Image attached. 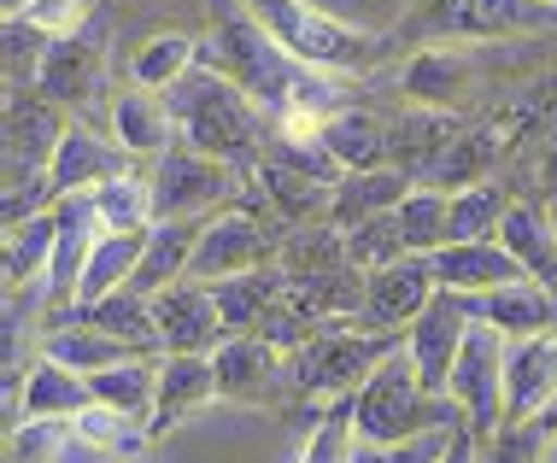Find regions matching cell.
Returning <instances> with one entry per match:
<instances>
[{
    "label": "cell",
    "instance_id": "cell-9",
    "mask_svg": "<svg viewBox=\"0 0 557 463\" xmlns=\"http://www.w3.org/2000/svg\"><path fill=\"white\" fill-rule=\"evenodd\" d=\"M557 24V0H423V36H522Z\"/></svg>",
    "mask_w": 557,
    "mask_h": 463
},
{
    "label": "cell",
    "instance_id": "cell-23",
    "mask_svg": "<svg viewBox=\"0 0 557 463\" xmlns=\"http://www.w3.org/2000/svg\"><path fill=\"white\" fill-rule=\"evenodd\" d=\"M112 136L124 153H171V147H183V129H176L171 107H164V95L153 88H124V95L112 100Z\"/></svg>",
    "mask_w": 557,
    "mask_h": 463
},
{
    "label": "cell",
    "instance_id": "cell-34",
    "mask_svg": "<svg viewBox=\"0 0 557 463\" xmlns=\"http://www.w3.org/2000/svg\"><path fill=\"white\" fill-rule=\"evenodd\" d=\"M399 235H405V252L417 259H434L441 247H451V193L446 188H411L405 205L394 212Z\"/></svg>",
    "mask_w": 557,
    "mask_h": 463
},
{
    "label": "cell",
    "instance_id": "cell-5",
    "mask_svg": "<svg viewBox=\"0 0 557 463\" xmlns=\"http://www.w3.org/2000/svg\"><path fill=\"white\" fill-rule=\"evenodd\" d=\"M399 347H405V335L341 323V328L311 335L299 352H288V376H294L299 393H311V399H341V393H358Z\"/></svg>",
    "mask_w": 557,
    "mask_h": 463
},
{
    "label": "cell",
    "instance_id": "cell-28",
    "mask_svg": "<svg viewBox=\"0 0 557 463\" xmlns=\"http://www.w3.org/2000/svg\"><path fill=\"white\" fill-rule=\"evenodd\" d=\"M282 288H288V271L282 264H264V271H247V276H230L218 281V311H223V328L235 335H259V323L270 317V305L282 300Z\"/></svg>",
    "mask_w": 557,
    "mask_h": 463
},
{
    "label": "cell",
    "instance_id": "cell-22",
    "mask_svg": "<svg viewBox=\"0 0 557 463\" xmlns=\"http://www.w3.org/2000/svg\"><path fill=\"white\" fill-rule=\"evenodd\" d=\"M218 393V364L212 358H164L159 364V399H153V435H171L183 428L194 411H206Z\"/></svg>",
    "mask_w": 557,
    "mask_h": 463
},
{
    "label": "cell",
    "instance_id": "cell-39",
    "mask_svg": "<svg viewBox=\"0 0 557 463\" xmlns=\"http://www.w3.org/2000/svg\"><path fill=\"white\" fill-rule=\"evenodd\" d=\"M505 212H510V200L493 183L458 188V193H451V247H463V241H499Z\"/></svg>",
    "mask_w": 557,
    "mask_h": 463
},
{
    "label": "cell",
    "instance_id": "cell-24",
    "mask_svg": "<svg viewBox=\"0 0 557 463\" xmlns=\"http://www.w3.org/2000/svg\"><path fill=\"white\" fill-rule=\"evenodd\" d=\"M405 193H411V176L394 171V164H382V171H352L335 183L329 223H335V229H358V223H370V217H394L405 205Z\"/></svg>",
    "mask_w": 557,
    "mask_h": 463
},
{
    "label": "cell",
    "instance_id": "cell-36",
    "mask_svg": "<svg viewBox=\"0 0 557 463\" xmlns=\"http://www.w3.org/2000/svg\"><path fill=\"white\" fill-rule=\"evenodd\" d=\"M194 65H200V41H194V36H176V29H171V36H153V41H141V48H135L129 83L164 95V88H176Z\"/></svg>",
    "mask_w": 557,
    "mask_h": 463
},
{
    "label": "cell",
    "instance_id": "cell-25",
    "mask_svg": "<svg viewBox=\"0 0 557 463\" xmlns=\"http://www.w3.org/2000/svg\"><path fill=\"white\" fill-rule=\"evenodd\" d=\"M88 405H95V387H88L77 370L53 364L48 352L29 364L24 376V393H18V416H12V428L18 423H36V416H83Z\"/></svg>",
    "mask_w": 557,
    "mask_h": 463
},
{
    "label": "cell",
    "instance_id": "cell-32",
    "mask_svg": "<svg viewBox=\"0 0 557 463\" xmlns=\"http://www.w3.org/2000/svg\"><path fill=\"white\" fill-rule=\"evenodd\" d=\"M53 247H59V217L53 212L12 223L7 229V293H24V288H36V281H48Z\"/></svg>",
    "mask_w": 557,
    "mask_h": 463
},
{
    "label": "cell",
    "instance_id": "cell-38",
    "mask_svg": "<svg viewBox=\"0 0 557 463\" xmlns=\"http://www.w3.org/2000/svg\"><path fill=\"white\" fill-rule=\"evenodd\" d=\"M95 205H100V223H107V235H147L159 223L153 212V183L147 176H117V183L95 188Z\"/></svg>",
    "mask_w": 557,
    "mask_h": 463
},
{
    "label": "cell",
    "instance_id": "cell-4",
    "mask_svg": "<svg viewBox=\"0 0 557 463\" xmlns=\"http://www.w3.org/2000/svg\"><path fill=\"white\" fill-rule=\"evenodd\" d=\"M247 12L299 59V65L323 71V77H335V71H370L375 59H382V41H375L370 29L329 18L311 0H247Z\"/></svg>",
    "mask_w": 557,
    "mask_h": 463
},
{
    "label": "cell",
    "instance_id": "cell-20",
    "mask_svg": "<svg viewBox=\"0 0 557 463\" xmlns=\"http://www.w3.org/2000/svg\"><path fill=\"white\" fill-rule=\"evenodd\" d=\"M463 141V124L451 112H423L417 107L405 124H394V141H387V164L405 176H423V183H434L441 176L446 153Z\"/></svg>",
    "mask_w": 557,
    "mask_h": 463
},
{
    "label": "cell",
    "instance_id": "cell-18",
    "mask_svg": "<svg viewBox=\"0 0 557 463\" xmlns=\"http://www.w3.org/2000/svg\"><path fill=\"white\" fill-rule=\"evenodd\" d=\"M463 300V293H458ZM475 323L499 328L505 340H534V335H557V293L540 288V281H517V288H493L463 300Z\"/></svg>",
    "mask_w": 557,
    "mask_h": 463
},
{
    "label": "cell",
    "instance_id": "cell-8",
    "mask_svg": "<svg viewBox=\"0 0 557 463\" xmlns=\"http://www.w3.org/2000/svg\"><path fill=\"white\" fill-rule=\"evenodd\" d=\"M270 252H276V229H270L264 217H252V212H240V205H230V212L206 217V235H200V247H194L188 281L218 288V281H230V276L264 271Z\"/></svg>",
    "mask_w": 557,
    "mask_h": 463
},
{
    "label": "cell",
    "instance_id": "cell-33",
    "mask_svg": "<svg viewBox=\"0 0 557 463\" xmlns=\"http://www.w3.org/2000/svg\"><path fill=\"white\" fill-rule=\"evenodd\" d=\"M252 183L264 188V200L276 205L282 217H311V212H329V205H335V188H323L318 176L282 164L276 153H264L259 164H252Z\"/></svg>",
    "mask_w": 557,
    "mask_h": 463
},
{
    "label": "cell",
    "instance_id": "cell-11",
    "mask_svg": "<svg viewBox=\"0 0 557 463\" xmlns=\"http://www.w3.org/2000/svg\"><path fill=\"white\" fill-rule=\"evenodd\" d=\"M441 293V281H434V264L417 259V252H405L399 264H382V271L364 276V328H387V335H405L417 317L429 311V300Z\"/></svg>",
    "mask_w": 557,
    "mask_h": 463
},
{
    "label": "cell",
    "instance_id": "cell-40",
    "mask_svg": "<svg viewBox=\"0 0 557 463\" xmlns=\"http://www.w3.org/2000/svg\"><path fill=\"white\" fill-rule=\"evenodd\" d=\"M358 452V393H341L329 399V416L323 423H311V440L299 463H352Z\"/></svg>",
    "mask_w": 557,
    "mask_h": 463
},
{
    "label": "cell",
    "instance_id": "cell-27",
    "mask_svg": "<svg viewBox=\"0 0 557 463\" xmlns=\"http://www.w3.org/2000/svg\"><path fill=\"white\" fill-rule=\"evenodd\" d=\"M387 141H394V129H387L382 117L358 112V107H341L335 117H323V147L335 153V164L346 176H352V171H382V164H387Z\"/></svg>",
    "mask_w": 557,
    "mask_h": 463
},
{
    "label": "cell",
    "instance_id": "cell-19",
    "mask_svg": "<svg viewBox=\"0 0 557 463\" xmlns=\"http://www.w3.org/2000/svg\"><path fill=\"white\" fill-rule=\"evenodd\" d=\"M200 235H206V217L153 223V229H147V247H141V264H135L129 293H141V300H159L164 288L188 281V264H194V247H200Z\"/></svg>",
    "mask_w": 557,
    "mask_h": 463
},
{
    "label": "cell",
    "instance_id": "cell-13",
    "mask_svg": "<svg viewBox=\"0 0 557 463\" xmlns=\"http://www.w3.org/2000/svg\"><path fill=\"white\" fill-rule=\"evenodd\" d=\"M65 107H53L41 88L7 95V171H53V153L65 141Z\"/></svg>",
    "mask_w": 557,
    "mask_h": 463
},
{
    "label": "cell",
    "instance_id": "cell-37",
    "mask_svg": "<svg viewBox=\"0 0 557 463\" xmlns=\"http://www.w3.org/2000/svg\"><path fill=\"white\" fill-rule=\"evenodd\" d=\"M83 323H95V328H107V335L117 340H129L135 352H153L159 347V317H153V300H141V293H112V300H100V305H83L77 311ZM164 352V347H159Z\"/></svg>",
    "mask_w": 557,
    "mask_h": 463
},
{
    "label": "cell",
    "instance_id": "cell-44",
    "mask_svg": "<svg viewBox=\"0 0 557 463\" xmlns=\"http://www.w3.org/2000/svg\"><path fill=\"white\" fill-rule=\"evenodd\" d=\"M346 259H352V271H382V264H399L405 259V235L394 217H370L358 223V229H346Z\"/></svg>",
    "mask_w": 557,
    "mask_h": 463
},
{
    "label": "cell",
    "instance_id": "cell-42",
    "mask_svg": "<svg viewBox=\"0 0 557 463\" xmlns=\"http://www.w3.org/2000/svg\"><path fill=\"white\" fill-rule=\"evenodd\" d=\"M0 41H7V83L12 88H36V77H41V65H48V53H53L59 36H48V29H36V24H24V18H12V12H7Z\"/></svg>",
    "mask_w": 557,
    "mask_h": 463
},
{
    "label": "cell",
    "instance_id": "cell-35",
    "mask_svg": "<svg viewBox=\"0 0 557 463\" xmlns=\"http://www.w3.org/2000/svg\"><path fill=\"white\" fill-rule=\"evenodd\" d=\"M95 405H112L135 416V423H153V399H159V364H147V358H129V364H112L100 370L95 381Z\"/></svg>",
    "mask_w": 557,
    "mask_h": 463
},
{
    "label": "cell",
    "instance_id": "cell-31",
    "mask_svg": "<svg viewBox=\"0 0 557 463\" xmlns=\"http://www.w3.org/2000/svg\"><path fill=\"white\" fill-rule=\"evenodd\" d=\"M499 241H505L510 252H517V264L540 281V288H552V293H557V235H552L546 212H534V205L510 200Z\"/></svg>",
    "mask_w": 557,
    "mask_h": 463
},
{
    "label": "cell",
    "instance_id": "cell-30",
    "mask_svg": "<svg viewBox=\"0 0 557 463\" xmlns=\"http://www.w3.org/2000/svg\"><path fill=\"white\" fill-rule=\"evenodd\" d=\"M141 247H147V235H100V247L83 264V281H77V300L71 305L83 311V305H100L112 293H124L135 281V264H141Z\"/></svg>",
    "mask_w": 557,
    "mask_h": 463
},
{
    "label": "cell",
    "instance_id": "cell-47",
    "mask_svg": "<svg viewBox=\"0 0 557 463\" xmlns=\"http://www.w3.org/2000/svg\"><path fill=\"white\" fill-rule=\"evenodd\" d=\"M475 440H481L475 428H470V423H458V428H451V446H446V458H441V463H481V458H475Z\"/></svg>",
    "mask_w": 557,
    "mask_h": 463
},
{
    "label": "cell",
    "instance_id": "cell-15",
    "mask_svg": "<svg viewBox=\"0 0 557 463\" xmlns=\"http://www.w3.org/2000/svg\"><path fill=\"white\" fill-rule=\"evenodd\" d=\"M429 264H434V281H441L446 293H463V300H475V293H493V288H517V281H534V276L517 264V252H510L505 241L441 247Z\"/></svg>",
    "mask_w": 557,
    "mask_h": 463
},
{
    "label": "cell",
    "instance_id": "cell-45",
    "mask_svg": "<svg viewBox=\"0 0 557 463\" xmlns=\"http://www.w3.org/2000/svg\"><path fill=\"white\" fill-rule=\"evenodd\" d=\"M451 428H458V423H451ZM451 428H434V435L405 440V446H364V440H358L352 463H441L446 446H451Z\"/></svg>",
    "mask_w": 557,
    "mask_h": 463
},
{
    "label": "cell",
    "instance_id": "cell-7",
    "mask_svg": "<svg viewBox=\"0 0 557 463\" xmlns=\"http://www.w3.org/2000/svg\"><path fill=\"white\" fill-rule=\"evenodd\" d=\"M505 347L510 340L487 323H470L463 335V352L451 364V387L446 399L458 405V416L475 428V435H499L505 428Z\"/></svg>",
    "mask_w": 557,
    "mask_h": 463
},
{
    "label": "cell",
    "instance_id": "cell-10",
    "mask_svg": "<svg viewBox=\"0 0 557 463\" xmlns=\"http://www.w3.org/2000/svg\"><path fill=\"white\" fill-rule=\"evenodd\" d=\"M153 317H159V347L164 358H212L230 328H223V311H218V293L206 281H176L153 300Z\"/></svg>",
    "mask_w": 557,
    "mask_h": 463
},
{
    "label": "cell",
    "instance_id": "cell-26",
    "mask_svg": "<svg viewBox=\"0 0 557 463\" xmlns=\"http://www.w3.org/2000/svg\"><path fill=\"white\" fill-rule=\"evenodd\" d=\"M470 83H475V59L463 48H423L405 65V95L423 112H451V100L470 95Z\"/></svg>",
    "mask_w": 557,
    "mask_h": 463
},
{
    "label": "cell",
    "instance_id": "cell-29",
    "mask_svg": "<svg viewBox=\"0 0 557 463\" xmlns=\"http://www.w3.org/2000/svg\"><path fill=\"white\" fill-rule=\"evenodd\" d=\"M41 352H48L53 364L77 370L83 381H95L100 370H112V364H129V358H147V352H135L129 340H117V335H107V328H95V323L53 328V335H48V347H41Z\"/></svg>",
    "mask_w": 557,
    "mask_h": 463
},
{
    "label": "cell",
    "instance_id": "cell-14",
    "mask_svg": "<svg viewBox=\"0 0 557 463\" xmlns=\"http://www.w3.org/2000/svg\"><path fill=\"white\" fill-rule=\"evenodd\" d=\"M557 405V335L510 340L505 347V428L540 423Z\"/></svg>",
    "mask_w": 557,
    "mask_h": 463
},
{
    "label": "cell",
    "instance_id": "cell-17",
    "mask_svg": "<svg viewBox=\"0 0 557 463\" xmlns=\"http://www.w3.org/2000/svg\"><path fill=\"white\" fill-rule=\"evenodd\" d=\"M100 71H107V48H100V29H77V36H59L48 65H41L36 88L53 107H88L100 95Z\"/></svg>",
    "mask_w": 557,
    "mask_h": 463
},
{
    "label": "cell",
    "instance_id": "cell-41",
    "mask_svg": "<svg viewBox=\"0 0 557 463\" xmlns=\"http://www.w3.org/2000/svg\"><path fill=\"white\" fill-rule=\"evenodd\" d=\"M77 440L95 446V452H112V458H135L147 440H153V428L135 423V416H124V411H112V405H88L77 416Z\"/></svg>",
    "mask_w": 557,
    "mask_h": 463
},
{
    "label": "cell",
    "instance_id": "cell-21",
    "mask_svg": "<svg viewBox=\"0 0 557 463\" xmlns=\"http://www.w3.org/2000/svg\"><path fill=\"white\" fill-rule=\"evenodd\" d=\"M117 176H129L124 147L100 141L95 129H83V124H71L65 141H59V153H53V188H59V200H65V193H95V188L117 183Z\"/></svg>",
    "mask_w": 557,
    "mask_h": 463
},
{
    "label": "cell",
    "instance_id": "cell-1",
    "mask_svg": "<svg viewBox=\"0 0 557 463\" xmlns=\"http://www.w3.org/2000/svg\"><path fill=\"white\" fill-rule=\"evenodd\" d=\"M200 65H212L218 77H230L240 95L270 117V129H276L282 117H294V112H311V117H335L341 112L335 77L299 65L252 12H223L218 29L200 41Z\"/></svg>",
    "mask_w": 557,
    "mask_h": 463
},
{
    "label": "cell",
    "instance_id": "cell-16",
    "mask_svg": "<svg viewBox=\"0 0 557 463\" xmlns=\"http://www.w3.org/2000/svg\"><path fill=\"white\" fill-rule=\"evenodd\" d=\"M218 364V393L223 399H240V405H264L276 393V381L288 376V352L264 335H235L212 352Z\"/></svg>",
    "mask_w": 557,
    "mask_h": 463
},
{
    "label": "cell",
    "instance_id": "cell-43",
    "mask_svg": "<svg viewBox=\"0 0 557 463\" xmlns=\"http://www.w3.org/2000/svg\"><path fill=\"white\" fill-rule=\"evenodd\" d=\"M77 446V416H36L12 428V463H59Z\"/></svg>",
    "mask_w": 557,
    "mask_h": 463
},
{
    "label": "cell",
    "instance_id": "cell-6",
    "mask_svg": "<svg viewBox=\"0 0 557 463\" xmlns=\"http://www.w3.org/2000/svg\"><path fill=\"white\" fill-rule=\"evenodd\" d=\"M153 183V212L159 223H176V217H218L230 212V200L240 193V171L223 159H206L194 147H171L159 159V171L147 176Z\"/></svg>",
    "mask_w": 557,
    "mask_h": 463
},
{
    "label": "cell",
    "instance_id": "cell-12",
    "mask_svg": "<svg viewBox=\"0 0 557 463\" xmlns=\"http://www.w3.org/2000/svg\"><path fill=\"white\" fill-rule=\"evenodd\" d=\"M470 311H463L458 293H434L429 311L417 317L411 328H405V352H411V364H417V376H423L429 393H441L446 399V387H451V364H458V352H463V335H470Z\"/></svg>",
    "mask_w": 557,
    "mask_h": 463
},
{
    "label": "cell",
    "instance_id": "cell-3",
    "mask_svg": "<svg viewBox=\"0 0 557 463\" xmlns=\"http://www.w3.org/2000/svg\"><path fill=\"white\" fill-rule=\"evenodd\" d=\"M451 423H463L458 405L429 393L405 347L358 387V440L364 446H405V440H423V435L451 428Z\"/></svg>",
    "mask_w": 557,
    "mask_h": 463
},
{
    "label": "cell",
    "instance_id": "cell-2",
    "mask_svg": "<svg viewBox=\"0 0 557 463\" xmlns=\"http://www.w3.org/2000/svg\"><path fill=\"white\" fill-rule=\"evenodd\" d=\"M164 107H171L176 129H183V141L194 153L223 159L235 171H252L264 159V141H276L270 117L230 77H218L212 65H194L176 88H164Z\"/></svg>",
    "mask_w": 557,
    "mask_h": 463
},
{
    "label": "cell",
    "instance_id": "cell-46",
    "mask_svg": "<svg viewBox=\"0 0 557 463\" xmlns=\"http://www.w3.org/2000/svg\"><path fill=\"white\" fill-rule=\"evenodd\" d=\"M12 18L48 29V36H77L83 18H88V0H18V7H12Z\"/></svg>",
    "mask_w": 557,
    "mask_h": 463
}]
</instances>
